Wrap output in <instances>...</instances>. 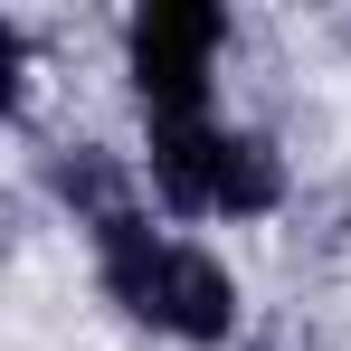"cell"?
<instances>
[{"mask_svg":"<svg viewBox=\"0 0 351 351\" xmlns=\"http://www.w3.org/2000/svg\"><path fill=\"white\" fill-rule=\"evenodd\" d=\"M95 237H105V285H114V304L133 313V323H162V332H180V342H228L237 285H228L219 256L162 247L133 209H123L114 228H95Z\"/></svg>","mask_w":351,"mask_h":351,"instance_id":"cell-1","label":"cell"},{"mask_svg":"<svg viewBox=\"0 0 351 351\" xmlns=\"http://www.w3.org/2000/svg\"><path fill=\"white\" fill-rule=\"evenodd\" d=\"M209 58H219V10L199 0H162L133 19V95L152 123H199L209 95Z\"/></svg>","mask_w":351,"mask_h":351,"instance_id":"cell-2","label":"cell"},{"mask_svg":"<svg viewBox=\"0 0 351 351\" xmlns=\"http://www.w3.org/2000/svg\"><path fill=\"white\" fill-rule=\"evenodd\" d=\"M152 180L171 209H219V133L209 123H152Z\"/></svg>","mask_w":351,"mask_h":351,"instance_id":"cell-3","label":"cell"},{"mask_svg":"<svg viewBox=\"0 0 351 351\" xmlns=\"http://www.w3.org/2000/svg\"><path fill=\"white\" fill-rule=\"evenodd\" d=\"M276 199H285L276 152H266L256 133H219V209H228V219H256V209H276Z\"/></svg>","mask_w":351,"mask_h":351,"instance_id":"cell-4","label":"cell"}]
</instances>
